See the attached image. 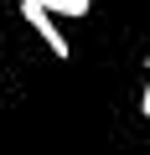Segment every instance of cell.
Listing matches in <instances>:
<instances>
[{
    "instance_id": "1",
    "label": "cell",
    "mask_w": 150,
    "mask_h": 155,
    "mask_svg": "<svg viewBox=\"0 0 150 155\" xmlns=\"http://www.w3.org/2000/svg\"><path fill=\"white\" fill-rule=\"evenodd\" d=\"M21 16H26V21H31V31L47 41V52H52V57H67V36H62L57 16L42 5V0H21Z\"/></svg>"
},
{
    "instance_id": "2",
    "label": "cell",
    "mask_w": 150,
    "mask_h": 155,
    "mask_svg": "<svg viewBox=\"0 0 150 155\" xmlns=\"http://www.w3.org/2000/svg\"><path fill=\"white\" fill-rule=\"evenodd\" d=\"M52 16H88V0H42Z\"/></svg>"
},
{
    "instance_id": "3",
    "label": "cell",
    "mask_w": 150,
    "mask_h": 155,
    "mask_svg": "<svg viewBox=\"0 0 150 155\" xmlns=\"http://www.w3.org/2000/svg\"><path fill=\"white\" fill-rule=\"evenodd\" d=\"M140 114L150 119V57H145V93H140Z\"/></svg>"
},
{
    "instance_id": "4",
    "label": "cell",
    "mask_w": 150,
    "mask_h": 155,
    "mask_svg": "<svg viewBox=\"0 0 150 155\" xmlns=\"http://www.w3.org/2000/svg\"><path fill=\"white\" fill-rule=\"evenodd\" d=\"M0 5H5V0H0Z\"/></svg>"
}]
</instances>
